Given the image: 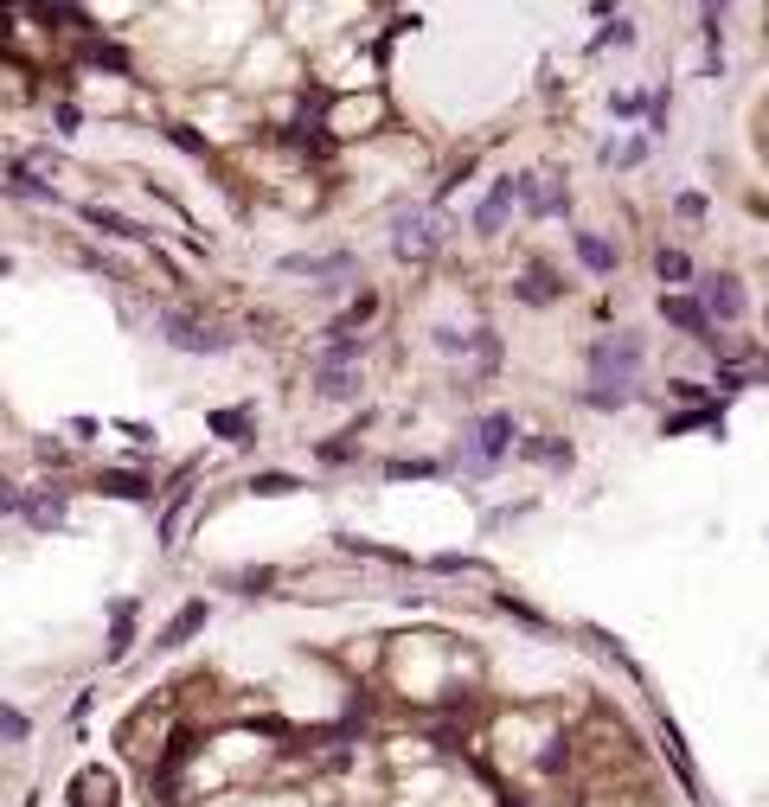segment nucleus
Returning a JSON list of instances; mask_svg holds the SVG:
<instances>
[{
    "instance_id": "1",
    "label": "nucleus",
    "mask_w": 769,
    "mask_h": 807,
    "mask_svg": "<svg viewBox=\"0 0 769 807\" xmlns=\"http://www.w3.org/2000/svg\"><path fill=\"white\" fill-rule=\"evenodd\" d=\"M513 449H519V423H513V410H481V417L462 423V449H455V462H462V475H494Z\"/></svg>"
},
{
    "instance_id": "2",
    "label": "nucleus",
    "mask_w": 769,
    "mask_h": 807,
    "mask_svg": "<svg viewBox=\"0 0 769 807\" xmlns=\"http://www.w3.org/2000/svg\"><path fill=\"white\" fill-rule=\"evenodd\" d=\"M449 244V212L442 206H398L392 212V257L398 263H430Z\"/></svg>"
},
{
    "instance_id": "3",
    "label": "nucleus",
    "mask_w": 769,
    "mask_h": 807,
    "mask_svg": "<svg viewBox=\"0 0 769 807\" xmlns=\"http://www.w3.org/2000/svg\"><path fill=\"white\" fill-rule=\"evenodd\" d=\"M641 360H648L641 333H603V340L590 346V385H603V391H635Z\"/></svg>"
},
{
    "instance_id": "4",
    "label": "nucleus",
    "mask_w": 769,
    "mask_h": 807,
    "mask_svg": "<svg viewBox=\"0 0 769 807\" xmlns=\"http://www.w3.org/2000/svg\"><path fill=\"white\" fill-rule=\"evenodd\" d=\"M660 321H667L673 333H686V340H699V346H718L705 301H699V295H686V289H660Z\"/></svg>"
},
{
    "instance_id": "5",
    "label": "nucleus",
    "mask_w": 769,
    "mask_h": 807,
    "mask_svg": "<svg viewBox=\"0 0 769 807\" xmlns=\"http://www.w3.org/2000/svg\"><path fill=\"white\" fill-rule=\"evenodd\" d=\"M519 180V212L526 219H564L571 212V186L558 174H513Z\"/></svg>"
},
{
    "instance_id": "6",
    "label": "nucleus",
    "mask_w": 769,
    "mask_h": 807,
    "mask_svg": "<svg viewBox=\"0 0 769 807\" xmlns=\"http://www.w3.org/2000/svg\"><path fill=\"white\" fill-rule=\"evenodd\" d=\"M699 301H705V314H712V321H725V328H737V321L750 314V295H744V283H737L732 269L705 276V283H699Z\"/></svg>"
},
{
    "instance_id": "7",
    "label": "nucleus",
    "mask_w": 769,
    "mask_h": 807,
    "mask_svg": "<svg viewBox=\"0 0 769 807\" xmlns=\"http://www.w3.org/2000/svg\"><path fill=\"white\" fill-rule=\"evenodd\" d=\"M161 340L180 346V353H224V346H231V333L206 328V321H186V314H167V321H161Z\"/></svg>"
},
{
    "instance_id": "8",
    "label": "nucleus",
    "mask_w": 769,
    "mask_h": 807,
    "mask_svg": "<svg viewBox=\"0 0 769 807\" xmlns=\"http://www.w3.org/2000/svg\"><path fill=\"white\" fill-rule=\"evenodd\" d=\"M513 212H519V180L501 174V180L487 186V199L475 206V231H481V237H501V224H507Z\"/></svg>"
},
{
    "instance_id": "9",
    "label": "nucleus",
    "mask_w": 769,
    "mask_h": 807,
    "mask_svg": "<svg viewBox=\"0 0 769 807\" xmlns=\"http://www.w3.org/2000/svg\"><path fill=\"white\" fill-rule=\"evenodd\" d=\"M571 251H578V263H584L590 276H616V263H623V251L603 231H571Z\"/></svg>"
},
{
    "instance_id": "10",
    "label": "nucleus",
    "mask_w": 769,
    "mask_h": 807,
    "mask_svg": "<svg viewBox=\"0 0 769 807\" xmlns=\"http://www.w3.org/2000/svg\"><path fill=\"white\" fill-rule=\"evenodd\" d=\"M315 391H321L328 404L360 398V366H315Z\"/></svg>"
},
{
    "instance_id": "11",
    "label": "nucleus",
    "mask_w": 769,
    "mask_h": 807,
    "mask_svg": "<svg viewBox=\"0 0 769 807\" xmlns=\"http://www.w3.org/2000/svg\"><path fill=\"white\" fill-rule=\"evenodd\" d=\"M283 276H353V251H328V257H283Z\"/></svg>"
},
{
    "instance_id": "12",
    "label": "nucleus",
    "mask_w": 769,
    "mask_h": 807,
    "mask_svg": "<svg viewBox=\"0 0 769 807\" xmlns=\"http://www.w3.org/2000/svg\"><path fill=\"white\" fill-rule=\"evenodd\" d=\"M72 802L77 807H116V775L110 770H84L72 782Z\"/></svg>"
},
{
    "instance_id": "13",
    "label": "nucleus",
    "mask_w": 769,
    "mask_h": 807,
    "mask_svg": "<svg viewBox=\"0 0 769 807\" xmlns=\"http://www.w3.org/2000/svg\"><path fill=\"white\" fill-rule=\"evenodd\" d=\"M513 295H519V301H532V308H546V301H558V295H564V283H558L551 269H539V263H532V269L513 283Z\"/></svg>"
},
{
    "instance_id": "14",
    "label": "nucleus",
    "mask_w": 769,
    "mask_h": 807,
    "mask_svg": "<svg viewBox=\"0 0 769 807\" xmlns=\"http://www.w3.org/2000/svg\"><path fill=\"white\" fill-rule=\"evenodd\" d=\"M655 276H660V283H693V257H686V251H673V244H660V251H655Z\"/></svg>"
},
{
    "instance_id": "15",
    "label": "nucleus",
    "mask_w": 769,
    "mask_h": 807,
    "mask_svg": "<svg viewBox=\"0 0 769 807\" xmlns=\"http://www.w3.org/2000/svg\"><path fill=\"white\" fill-rule=\"evenodd\" d=\"M699 423H718V404H712V410H680V417H667L660 436H686V430H699Z\"/></svg>"
},
{
    "instance_id": "16",
    "label": "nucleus",
    "mask_w": 769,
    "mask_h": 807,
    "mask_svg": "<svg viewBox=\"0 0 769 807\" xmlns=\"http://www.w3.org/2000/svg\"><path fill=\"white\" fill-rule=\"evenodd\" d=\"M603 161H609V167H641V161H648V142H603Z\"/></svg>"
},
{
    "instance_id": "17",
    "label": "nucleus",
    "mask_w": 769,
    "mask_h": 807,
    "mask_svg": "<svg viewBox=\"0 0 769 807\" xmlns=\"http://www.w3.org/2000/svg\"><path fill=\"white\" fill-rule=\"evenodd\" d=\"M103 494H116V500H147L154 487L142 475H103Z\"/></svg>"
},
{
    "instance_id": "18",
    "label": "nucleus",
    "mask_w": 769,
    "mask_h": 807,
    "mask_svg": "<svg viewBox=\"0 0 769 807\" xmlns=\"http://www.w3.org/2000/svg\"><path fill=\"white\" fill-rule=\"evenodd\" d=\"M212 430H219L224 442H244V430H251V410H212Z\"/></svg>"
},
{
    "instance_id": "19",
    "label": "nucleus",
    "mask_w": 769,
    "mask_h": 807,
    "mask_svg": "<svg viewBox=\"0 0 769 807\" xmlns=\"http://www.w3.org/2000/svg\"><path fill=\"white\" fill-rule=\"evenodd\" d=\"M206 622V603H193V609H186V616H174V628H167V634H161V641H167V648H180L186 634H193V628Z\"/></svg>"
},
{
    "instance_id": "20",
    "label": "nucleus",
    "mask_w": 769,
    "mask_h": 807,
    "mask_svg": "<svg viewBox=\"0 0 769 807\" xmlns=\"http://www.w3.org/2000/svg\"><path fill=\"white\" fill-rule=\"evenodd\" d=\"M385 475L392 480H430V475H442V462H392Z\"/></svg>"
},
{
    "instance_id": "21",
    "label": "nucleus",
    "mask_w": 769,
    "mask_h": 807,
    "mask_svg": "<svg viewBox=\"0 0 769 807\" xmlns=\"http://www.w3.org/2000/svg\"><path fill=\"white\" fill-rule=\"evenodd\" d=\"M295 487H301L295 475H256L251 480V494H270V500H276V494H295Z\"/></svg>"
},
{
    "instance_id": "22",
    "label": "nucleus",
    "mask_w": 769,
    "mask_h": 807,
    "mask_svg": "<svg viewBox=\"0 0 769 807\" xmlns=\"http://www.w3.org/2000/svg\"><path fill=\"white\" fill-rule=\"evenodd\" d=\"M628 38H635V20H616V26L596 33V52H603V45H628Z\"/></svg>"
},
{
    "instance_id": "23",
    "label": "nucleus",
    "mask_w": 769,
    "mask_h": 807,
    "mask_svg": "<svg viewBox=\"0 0 769 807\" xmlns=\"http://www.w3.org/2000/svg\"><path fill=\"white\" fill-rule=\"evenodd\" d=\"M673 206H680V219H705V199H699V192H680Z\"/></svg>"
},
{
    "instance_id": "24",
    "label": "nucleus",
    "mask_w": 769,
    "mask_h": 807,
    "mask_svg": "<svg viewBox=\"0 0 769 807\" xmlns=\"http://www.w3.org/2000/svg\"><path fill=\"white\" fill-rule=\"evenodd\" d=\"M0 737H26V718H20V711H7V705H0Z\"/></svg>"
}]
</instances>
